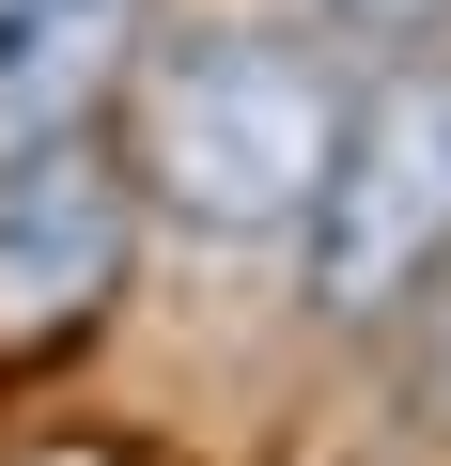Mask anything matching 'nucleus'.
Here are the masks:
<instances>
[{"instance_id":"3","label":"nucleus","mask_w":451,"mask_h":466,"mask_svg":"<svg viewBox=\"0 0 451 466\" xmlns=\"http://www.w3.org/2000/svg\"><path fill=\"white\" fill-rule=\"evenodd\" d=\"M140 265V187H125V140L78 125V140H32L0 156V358H63L109 327Z\"/></svg>"},{"instance_id":"6","label":"nucleus","mask_w":451,"mask_h":466,"mask_svg":"<svg viewBox=\"0 0 451 466\" xmlns=\"http://www.w3.org/2000/svg\"><path fill=\"white\" fill-rule=\"evenodd\" d=\"M420 311H451V280H436ZM420 420H451V342H420Z\"/></svg>"},{"instance_id":"5","label":"nucleus","mask_w":451,"mask_h":466,"mask_svg":"<svg viewBox=\"0 0 451 466\" xmlns=\"http://www.w3.org/2000/svg\"><path fill=\"white\" fill-rule=\"evenodd\" d=\"M327 32H358V47H420V32H451V0H312Z\"/></svg>"},{"instance_id":"1","label":"nucleus","mask_w":451,"mask_h":466,"mask_svg":"<svg viewBox=\"0 0 451 466\" xmlns=\"http://www.w3.org/2000/svg\"><path fill=\"white\" fill-rule=\"evenodd\" d=\"M358 78L312 47V32H250V16H187V32H140V78H125V187L218 249L250 233H296L312 187H327V140H343Z\"/></svg>"},{"instance_id":"2","label":"nucleus","mask_w":451,"mask_h":466,"mask_svg":"<svg viewBox=\"0 0 451 466\" xmlns=\"http://www.w3.org/2000/svg\"><path fill=\"white\" fill-rule=\"evenodd\" d=\"M436 280H451V63L389 47V78H358L343 140H327V187L296 218V311L374 342Z\"/></svg>"},{"instance_id":"4","label":"nucleus","mask_w":451,"mask_h":466,"mask_svg":"<svg viewBox=\"0 0 451 466\" xmlns=\"http://www.w3.org/2000/svg\"><path fill=\"white\" fill-rule=\"evenodd\" d=\"M140 32H156V0H32V16H0V156L109 125L125 78H140Z\"/></svg>"},{"instance_id":"7","label":"nucleus","mask_w":451,"mask_h":466,"mask_svg":"<svg viewBox=\"0 0 451 466\" xmlns=\"http://www.w3.org/2000/svg\"><path fill=\"white\" fill-rule=\"evenodd\" d=\"M0 16H32V0H0Z\"/></svg>"}]
</instances>
